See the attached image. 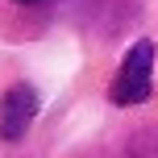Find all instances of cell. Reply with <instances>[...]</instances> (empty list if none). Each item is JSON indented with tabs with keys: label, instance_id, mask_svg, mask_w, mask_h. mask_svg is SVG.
Listing matches in <instances>:
<instances>
[{
	"label": "cell",
	"instance_id": "obj_1",
	"mask_svg": "<svg viewBox=\"0 0 158 158\" xmlns=\"http://www.w3.org/2000/svg\"><path fill=\"white\" fill-rule=\"evenodd\" d=\"M150 92H154V42L142 38L121 58L117 75H112V83H108V100L117 104V108H129V104H146Z\"/></svg>",
	"mask_w": 158,
	"mask_h": 158
},
{
	"label": "cell",
	"instance_id": "obj_2",
	"mask_svg": "<svg viewBox=\"0 0 158 158\" xmlns=\"http://www.w3.org/2000/svg\"><path fill=\"white\" fill-rule=\"evenodd\" d=\"M33 121H38V92L29 83H13L4 92V100H0V137L21 142Z\"/></svg>",
	"mask_w": 158,
	"mask_h": 158
},
{
	"label": "cell",
	"instance_id": "obj_3",
	"mask_svg": "<svg viewBox=\"0 0 158 158\" xmlns=\"http://www.w3.org/2000/svg\"><path fill=\"white\" fill-rule=\"evenodd\" d=\"M133 158H158V129H146L142 137H137V150Z\"/></svg>",
	"mask_w": 158,
	"mask_h": 158
},
{
	"label": "cell",
	"instance_id": "obj_4",
	"mask_svg": "<svg viewBox=\"0 0 158 158\" xmlns=\"http://www.w3.org/2000/svg\"><path fill=\"white\" fill-rule=\"evenodd\" d=\"M17 4H38V0H17Z\"/></svg>",
	"mask_w": 158,
	"mask_h": 158
}]
</instances>
